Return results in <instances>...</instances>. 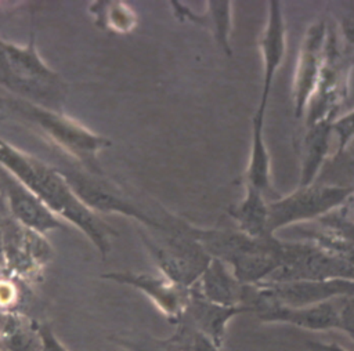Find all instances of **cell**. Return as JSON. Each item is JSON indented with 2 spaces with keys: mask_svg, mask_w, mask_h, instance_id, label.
Wrapping results in <instances>:
<instances>
[{
  "mask_svg": "<svg viewBox=\"0 0 354 351\" xmlns=\"http://www.w3.org/2000/svg\"><path fill=\"white\" fill-rule=\"evenodd\" d=\"M326 51V26L324 22L313 23L303 37L293 80L295 115L300 117L318 90L324 70Z\"/></svg>",
  "mask_w": 354,
  "mask_h": 351,
  "instance_id": "11",
  "label": "cell"
},
{
  "mask_svg": "<svg viewBox=\"0 0 354 351\" xmlns=\"http://www.w3.org/2000/svg\"><path fill=\"white\" fill-rule=\"evenodd\" d=\"M246 286L248 285L241 283L234 276L231 269L224 263L212 258L206 269L191 286V289L212 303L227 307H245L243 303Z\"/></svg>",
  "mask_w": 354,
  "mask_h": 351,
  "instance_id": "16",
  "label": "cell"
},
{
  "mask_svg": "<svg viewBox=\"0 0 354 351\" xmlns=\"http://www.w3.org/2000/svg\"><path fill=\"white\" fill-rule=\"evenodd\" d=\"M354 193V187L315 185L299 187L293 193L268 202V232L297 224L300 221L322 218L342 206Z\"/></svg>",
  "mask_w": 354,
  "mask_h": 351,
  "instance_id": "6",
  "label": "cell"
},
{
  "mask_svg": "<svg viewBox=\"0 0 354 351\" xmlns=\"http://www.w3.org/2000/svg\"><path fill=\"white\" fill-rule=\"evenodd\" d=\"M285 22L282 15L281 3L272 0L268 3V17L261 35L260 48L263 55L264 75H263V91L260 95V104L256 111V116L264 117L266 105L268 101L274 75L281 66L285 55Z\"/></svg>",
  "mask_w": 354,
  "mask_h": 351,
  "instance_id": "15",
  "label": "cell"
},
{
  "mask_svg": "<svg viewBox=\"0 0 354 351\" xmlns=\"http://www.w3.org/2000/svg\"><path fill=\"white\" fill-rule=\"evenodd\" d=\"M0 86L15 98L64 112L66 83L41 59L35 36L25 46L0 39Z\"/></svg>",
  "mask_w": 354,
  "mask_h": 351,
  "instance_id": "3",
  "label": "cell"
},
{
  "mask_svg": "<svg viewBox=\"0 0 354 351\" xmlns=\"http://www.w3.org/2000/svg\"><path fill=\"white\" fill-rule=\"evenodd\" d=\"M0 265H1V260H0Z\"/></svg>",
  "mask_w": 354,
  "mask_h": 351,
  "instance_id": "27",
  "label": "cell"
},
{
  "mask_svg": "<svg viewBox=\"0 0 354 351\" xmlns=\"http://www.w3.org/2000/svg\"><path fill=\"white\" fill-rule=\"evenodd\" d=\"M0 166L40 198L61 220L83 232L102 257L109 253L111 239L118 232L79 200L58 169L17 149L1 138Z\"/></svg>",
  "mask_w": 354,
  "mask_h": 351,
  "instance_id": "1",
  "label": "cell"
},
{
  "mask_svg": "<svg viewBox=\"0 0 354 351\" xmlns=\"http://www.w3.org/2000/svg\"><path fill=\"white\" fill-rule=\"evenodd\" d=\"M0 198L15 222L37 235L46 236L53 229H66L68 227L40 198L1 166Z\"/></svg>",
  "mask_w": 354,
  "mask_h": 351,
  "instance_id": "9",
  "label": "cell"
},
{
  "mask_svg": "<svg viewBox=\"0 0 354 351\" xmlns=\"http://www.w3.org/2000/svg\"><path fill=\"white\" fill-rule=\"evenodd\" d=\"M306 347L308 348V351H347L336 343H322L317 340H308L306 343Z\"/></svg>",
  "mask_w": 354,
  "mask_h": 351,
  "instance_id": "26",
  "label": "cell"
},
{
  "mask_svg": "<svg viewBox=\"0 0 354 351\" xmlns=\"http://www.w3.org/2000/svg\"><path fill=\"white\" fill-rule=\"evenodd\" d=\"M243 312H249L245 307H227L212 303L189 287V296L185 311L180 319L187 321L194 329L205 336L216 348L223 350L225 341L227 326L230 321ZM178 322V321H177Z\"/></svg>",
  "mask_w": 354,
  "mask_h": 351,
  "instance_id": "14",
  "label": "cell"
},
{
  "mask_svg": "<svg viewBox=\"0 0 354 351\" xmlns=\"http://www.w3.org/2000/svg\"><path fill=\"white\" fill-rule=\"evenodd\" d=\"M209 8L205 15V25L212 28L218 44L225 54H231L230 29H231V3L230 1H209Z\"/></svg>",
  "mask_w": 354,
  "mask_h": 351,
  "instance_id": "20",
  "label": "cell"
},
{
  "mask_svg": "<svg viewBox=\"0 0 354 351\" xmlns=\"http://www.w3.org/2000/svg\"><path fill=\"white\" fill-rule=\"evenodd\" d=\"M264 323H283L310 332L339 330L337 298L307 307L267 305L254 312Z\"/></svg>",
  "mask_w": 354,
  "mask_h": 351,
  "instance_id": "13",
  "label": "cell"
},
{
  "mask_svg": "<svg viewBox=\"0 0 354 351\" xmlns=\"http://www.w3.org/2000/svg\"><path fill=\"white\" fill-rule=\"evenodd\" d=\"M6 105L41 133L46 140L54 142L64 152L86 166L87 171L100 173L97 156L111 145L109 138L88 130L64 112H55L15 97L8 98Z\"/></svg>",
  "mask_w": 354,
  "mask_h": 351,
  "instance_id": "4",
  "label": "cell"
},
{
  "mask_svg": "<svg viewBox=\"0 0 354 351\" xmlns=\"http://www.w3.org/2000/svg\"><path fill=\"white\" fill-rule=\"evenodd\" d=\"M329 119H321L308 124V130L303 140L301 152V174L299 187H306L313 184L325 156L328 152V141L330 134Z\"/></svg>",
  "mask_w": 354,
  "mask_h": 351,
  "instance_id": "18",
  "label": "cell"
},
{
  "mask_svg": "<svg viewBox=\"0 0 354 351\" xmlns=\"http://www.w3.org/2000/svg\"><path fill=\"white\" fill-rule=\"evenodd\" d=\"M184 229L216 260L230 267L243 285L267 281L282 264V240L256 239L239 229L198 228L183 221Z\"/></svg>",
  "mask_w": 354,
  "mask_h": 351,
  "instance_id": "2",
  "label": "cell"
},
{
  "mask_svg": "<svg viewBox=\"0 0 354 351\" xmlns=\"http://www.w3.org/2000/svg\"><path fill=\"white\" fill-rule=\"evenodd\" d=\"M230 216L236 221L238 229L256 239H270L275 235L268 232V202L253 187L246 185L245 198L238 206L230 209Z\"/></svg>",
  "mask_w": 354,
  "mask_h": 351,
  "instance_id": "17",
  "label": "cell"
},
{
  "mask_svg": "<svg viewBox=\"0 0 354 351\" xmlns=\"http://www.w3.org/2000/svg\"><path fill=\"white\" fill-rule=\"evenodd\" d=\"M339 330L344 332L354 341V293L339 297Z\"/></svg>",
  "mask_w": 354,
  "mask_h": 351,
  "instance_id": "22",
  "label": "cell"
},
{
  "mask_svg": "<svg viewBox=\"0 0 354 351\" xmlns=\"http://www.w3.org/2000/svg\"><path fill=\"white\" fill-rule=\"evenodd\" d=\"M169 229L160 240L141 232L142 243L155 261L159 272L184 287H191L209 265L212 257L184 229L183 220L169 218Z\"/></svg>",
  "mask_w": 354,
  "mask_h": 351,
  "instance_id": "5",
  "label": "cell"
},
{
  "mask_svg": "<svg viewBox=\"0 0 354 351\" xmlns=\"http://www.w3.org/2000/svg\"><path fill=\"white\" fill-rule=\"evenodd\" d=\"M36 330L40 341L39 351H68V348L61 343L48 323L36 322Z\"/></svg>",
  "mask_w": 354,
  "mask_h": 351,
  "instance_id": "23",
  "label": "cell"
},
{
  "mask_svg": "<svg viewBox=\"0 0 354 351\" xmlns=\"http://www.w3.org/2000/svg\"><path fill=\"white\" fill-rule=\"evenodd\" d=\"M18 300V292L8 279H0V307L6 310H11Z\"/></svg>",
  "mask_w": 354,
  "mask_h": 351,
  "instance_id": "25",
  "label": "cell"
},
{
  "mask_svg": "<svg viewBox=\"0 0 354 351\" xmlns=\"http://www.w3.org/2000/svg\"><path fill=\"white\" fill-rule=\"evenodd\" d=\"M330 130L336 133L339 141V151H342L347 142L354 138V111L344 115L330 124Z\"/></svg>",
  "mask_w": 354,
  "mask_h": 351,
  "instance_id": "24",
  "label": "cell"
},
{
  "mask_svg": "<svg viewBox=\"0 0 354 351\" xmlns=\"http://www.w3.org/2000/svg\"><path fill=\"white\" fill-rule=\"evenodd\" d=\"M79 200L95 214L116 213L134 218L148 228L169 229L165 221L153 218L145 210L126 199L113 185L101 180L95 173L79 169H58Z\"/></svg>",
  "mask_w": 354,
  "mask_h": 351,
  "instance_id": "8",
  "label": "cell"
},
{
  "mask_svg": "<svg viewBox=\"0 0 354 351\" xmlns=\"http://www.w3.org/2000/svg\"><path fill=\"white\" fill-rule=\"evenodd\" d=\"M95 25L108 32L127 33L136 26L134 11L122 1H93L88 7Z\"/></svg>",
  "mask_w": 354,
  "mask_h": 351,
  "instance_id": "19",
  "label": "cell"
},
{
  "mask_svg": "<svg viewBox=\"0 0 354 351\" xmlns=\"http://www.w3.org/2000/svg\"><path fill=\"white\" fill-rule=\"evenodd\" d=\"M109 340L127 351H180L169 337L158 339L147 333L119 334Z\"/></svg>",
  "mask_w": 354,
  "mask_h": 351,
  "instance_id": "21",
  "label": "cell"
},
{
  "mask_svg": "<svg viewBox=\"0 0 354 351\" xmlns=\"http://www.w3.org/2000/svg\"><path fill=\"white\" fill-rule=\"evenodd\" d=\"M354 281V267L314 242L282 243V264L264 282Z\"/></svg>",
  "mask_w": 354,
  "mask_h": 351,
  "instance_id": "7",
  "label": "cell"
},
{
  "mask_svg": "<svg viewBox=\"0 0 354 351\" xmlns=\"http://www.w3.org/2000/svg\"><path fill=\"white\" fill-rule=\"evenodd\" d=\"M0 351H1V350H0Z\"/></svg>",
  "mask_w": 354,
  "mask_h": 351,
  "instance_id": "28",
  "label": "cell"
},
{
  "mask_svg": "<svg viewBox=\"0 0 354 351\" xmlns=\"http://www.w3.org/2000/svg\"><path fill=\"white\" fill-rule=\"evenodd\" d=\"M104 279H109L122 285L131 286L147 296L155 307L166 316L170 323H176L183 316L189 287L174 283L165 275L147 274V272H130V271H112L101 275Z\"/></svg>",
  "mask_w": 354,
  "mask_h": 351,
  "instance_id": "10",
  "label": "cell"
},
{
  "mask_svg": "<svg viewBox=\"0 0 354 351\" xmlns=\"http://www.w3.org/2000/svg\"><path fill=\"white\" fill-rule=\"evenodd\" d=\"M50 247L46 238L37 235L10 216H3V253L1 263L14 275H30L47 261Z\"/></svg>",
  "mask_w": 354,
  "mask_h": 351,
  "instance_id": "12",
  "label": "cell"
}]
</instances>
